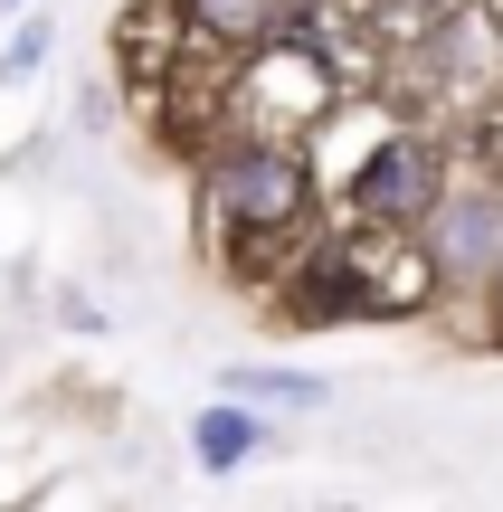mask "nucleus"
Masks as SVG:
<instances>
[{"label": "nucleus", "instance_id": "5", "mask_svg": "<svg viewBox=\"0 0 503 512\" xmlns=\"http://www.w3.org/2000/svg\"><path fill=\"white\" fill-rule=\"evenodd\" d=\"M181 10H190V29H200L209 48H276L295 0H181Z\"/></svg>", "mask_w": 503, "mask_h": 512}, {"label": "nucleus", "instance_id": "11", "mask_svg": "<svg viewBox=\"0 0 503 512\" xmlns=\"http://www.w3.org/2000/svg\"><path fill=\"white\" fill-rule=\"evenodd\" d=\"M485 294H494V342H503V266H494V285H485Z\"/></svg>", "mask_w": 503, "mask_h": 512}, {"label": "nucleus", "instance_id": "3", "mask_svg": "<svg viewBox=\"0 0 503 512\" xmlns=\"http://www.w3.org/2000/svg\"><path fill=\"white\" fill-rule=\"evenodd\" d=\"M352 219H399V228H418L437 200H447V152L428 143L418 124H399V133H380L371 152H361V171H352Z\"/></svg>", "mask_w": 503, "mask_h": 512}, {"label": "nucleus", "instance_id": "10", "mask_svg": "<svg viewBox=\"0 0 503 512\" xmlns=\"http://www.w3.org/2000/svg\"><path fill=\"white\" fill-rule=\"evenodd\" d=\"M38 57H48V19H29V29H19L10 48H0V76L19 86V76H38Z\"/></svg>", "mask_w": 503, "mask_h": 512}, {"label": "nucleus", "instance_id": "6", "mask_svg": "<svg viewBox=\"0 0 503 512\" xmlns=\"http://www.w3.org/2000/svg\"><path fill=\"white\" fill-rule=\"evenodd\" d=\"M190 446H200V465H209V475H238V465L247 456H266V418H257V408H209V418L200 427H190Z\"/></svg>", "mask_w": 503, "mask_h": 512}, {"label": "nucleus", "instance_id": "1", "mask_svg": "<svg viewBox=\"0 0 503 512\" xmlns=\"http://www.w3.org/2000/svg\"><path fill=\"white\" fill-rule=\"evenodd\" d=\"M437 256L418 228L399 219H361L342 228V238H323L304 256L295 275H285V323H409V313L437 304Z\"/></svg>", "mask_w": 503, "mask_h": 512}, {"label": "nucleus", "instance_id": "12", "mask_svg": "<svg viewBox=\"0 0 503 512\" xmlns=\"http://www.w3.org/2000/svg\"><path fill=\"white\" fill-rule=\"evenodd\" d=\"M485 10H494V29H503V0H485Z\"/></svg>", "mask_w": 503, "mask_h": 512}, {"label": "nucleus", "instance_id": "9", "mask_svg": "<svg viewBox=\"0 0 503 512\" xmlns=\"http://www.w3.org/2000/svg\"><path fill=\"white\" fill-rule=\"evenodd\" d=\"M466 152H475V171H485V181L503 190V105H485V114H475V133H466Z\"/></svg>", "mask_w": 503, "mask_h": 512}, {"label": "nucleus", "instance_id": "4", "mask_svg": "<svg viewBox=\"0 0 503 512\" xmlns=\"http://www.w3.org/2000/svg\"><path fill=\"white\" fill-rule=\"evenodd\" d=\"M418 238H428V256H437L447 285H494V266H503V190L494 181L447 190V200L418 219Z\"/></svg>", "mask_w": 503, "mask_h": 512}, {"label": "nucleus", "instance_id": "13", "mask_svg": "<svg viewBox=\"0 0 503 512\" xmlns=\"http://www.w3.org/2000/svg\"><path fill=\"white\" fill-rule=\"evenodd\" d=\"M0 10H19V0H0Z\"/></svg>", "mask_w": 503, "mask_h": 512}, {"label": "nucleus", "instance_id": "8", "mask_svg": "<svg viewBox=\"0 0 503 512\" xmlns=\"http://www.w3.org/2000/svg\"><path fill=\"white\" fill-rule=\"evenodd\" d=\"M219 380H228V399H247V408H323L333 399L314 370H219Z\"/></svg>", "mask_w": 503, "mask_h": 512}, {"label": "nucleus", "instance_id": "7", "mask_svg": "<svg viewBox=\"0 0 503 512\" xmlns=\"http://www.w3.org/2000/svg\"><path fill=\"white\" fill-rule=\"evenodd\" d=\"M361 29H380L390 48H418L428 29H447V19H466V0H352Z\"/></svg>", "mask_w": 503, "mask_h": 512}, {"label": "nucleus", "instance_id": "2", "mask_svg": "<svg viewBox=\"0 0 503 512\" xmlns=\"http://www.w3.org/2000/svg\"><path fill=\"white\" fill-rule=\"evenodd\" d=\"M200 209H209V238L238 256V266H257V256L295 247L304 209H314V171L276 133H238V143H209Z\"/></svg>", "mask_w": 503, "mask_h": 512}]
</instances>
